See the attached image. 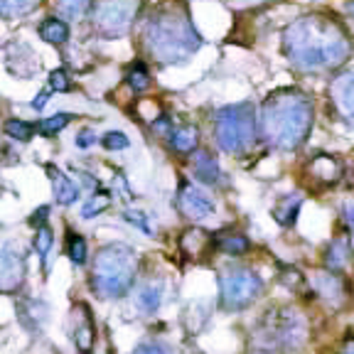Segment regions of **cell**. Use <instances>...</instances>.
Here are the masks:
<instances>
[{
  "instance_id": "42",
  "label": "cell",
  "mask_w": 354,
  "mask_h": 354,
  "mask_svg": "<svg viewBox=\"0 0 354 354\" xmlns=\"http://www.w3.org/2000/svg\"><path fill=\"white\" fill-rule=\"evenodd\" d=\"M349 12L354 15V0H349Z\"/></svg>"
},
{
  "instance_id": "6",
  "label": "cell",
  "mask_w": 354,
  "mask_h": 354,
  "mask_svg": "<svg viewBox=\"0 0 354 354\" xmlns=\"http://www.w3.org/2000/svg\"><path fill=\"white\" fill-rule=\"evenodd\" d=\"M305 325L298 317L295 310L278 308L266 313V317L259 322L256 330V340L264 349L268 352H278V349H288L293 344H298L303 340Z\"/></svg>"
},
{
  "instance_id": "4",
  "label": "cell",
  "mask_w": 354,
  "mask_h": 354,
  "mask_svg": "<svg viewBox=\"0 0 354 354\" xmlns=\"http://www.w3.org/2000/svg\"><path fill=\"white\" fill-rule=\"evenodd\" d=\"M138 256L126 244H106L99 248L91 266V288L101 298H124L133 288Z\"/></svg>"
},
{
  "instance_id": "9",
  "label": "cell",
  "mask_w": 354,
  "mask_h": 354,
  "mask_svg": "<svg viewBox=\"0 0 354 354\" xmlns=\"http://www.w3.org/2000/svg\"><path fill=\"white\" fill-rule=\"evenodd\" d=\"M69 332H72V340L77 344V349L81 354H91L96 342V325H94V315L86 303H77L69 315Z\"/></svg>"
},
{
  "instance_id": "19",
  "label": "cell",
  "mask_w": 354,
  "mask_h": 354,
  "mask_svg": "<svg viewBox=\"0 0 354 354\" xmlns=\"http://www.w3.org/2000/svg\"><path fill=\"white\" fill-rule=\"evenodd\" d=\"M39 37L50 45H64L69 39V25L59 17H47L45 23L39 25Z\"/></svg>"
},
{
  "instance_id": "41",
  "label": "cell",
  "mask_w": 354,
  "mask_h": 354,
  "mask_svg": "<svg viewBox=\"0 0 354 354\" xmlns=\"http://www.w3.org/2000/svg\"><path fill=\"white\" fill-rule=\"evenodd\" d=\"M342 354H354V340H347V344H344Z\"/></svg>"
},
{
  "instance_id": "32",
  "label": "cell",
  "mask_w": 354,
  "mask_h": 354,
  "mask_svg": "<svg viewBox=\"0 0 354 354\" xmlns=\"http://www.w3.org/2000/svg\"><path fill=\"white\" fill-rule=\"evenodd\" d=\"M50 89L52 91H59V94H67L72 89V79H69L67 69H55L50 74Z\"/></svg>"
},
{
  "instance_id": "13",
  "label": "cell",
  "mask_w": 354,
  "mask_h": 354,
  "mask_svg": "<svg viewBox=\"0 0 354 354\" xmlns=\"http://www.w3.org/2000/svg\"><path fill=\"white\" fill-rule=\"evenodd\" d=\"M180 248L187 259H199V256L209 253L212 248H217V239L202 229H187L180 236Z\"/></svg>"
},
{
  "instance_id": "33",
  "label": "cell",
  "mask_w": 354,
  "mask_h": 354,
  "mask_svg": "<svg viewBox=\"0 0 354 354\" xmlns=\"http://www.w3.org/2000/svg\"><path fill=\"white\" fill-rule=\"evenodd\" d=\"M32 3L35 0H0V10H3V15L6 17H12V15L25 12Z\"/></svg>"
},
{
  "instance_id": "39",
  "label": "cell",
  "mask_w": 354,
  "mask_h": 354,
  "mask_svg": "<svg viewBox=\"0 0 354 354\" xmlns=\"http://www.w3.org/2000/svg\"><path fill=\"white\" fill-rule=\"evenodd\" d=\"M47 101H50V91H42V94H37V96H35L32 108H35V111H42V108L47 106Z\"/></svg>"
},
{
  "instance_id": "3",
  "label": "cell",
  "mask_w": 354,
  "mask_h": 354,
  "mask_svg": "<svg viewBox=\"0 0 354 354\" xmlns=\"http://www.w3.org/2000/svg\"><path fill=\"white\" fill-rule=\"evenodd\" d=\"M143 39L150 57L160 64L187 62L202 47V37L192 25L187 10L175 6L163 8L148 20Z\"/></svg>"
},
{
  "instance_id": "14",
  "label": "cell",
  "mask_w": 354,
  "mask_h": 354,
  "mask_svg": "<svg viewBox=\"0 0 354 354\" xmlns=\"http://www.w3.org/2000/svg\"><path fill=\"white\" fill-rule=\"evenodd\" d=\"M47 175H50V180H52V190H55L57 202L64 204V207L77 202L79 195H81V187H79L69 175H64L62 170H57L55 165L47 168Z\"/></svg>"
},
{
  "instance_id": "37",
  "label": "cell",
  "mask_w": 354,
  "mask_h": 354,
  "mask_svg": "<svg viewBox=\"0 0 354 354\" xmlns=\"http://www.w3.org/2000/svg\"><path fill=\"white\" fill-rule=\"evenodd\" d=\"M47 214H50V207H39L32 212V217H30V226H35V229H39V226H47Z\"/></svg>"
},
{
  "instance_id": "10",
  "label": "cell",
  "mask_w": 354,
  "mask_h": 354,
  "mask_svg": "<svg viewBox=\"0 0 354 354\" xmlns=\"http://www.w3.org/2000/svg\"><path fill=\"white\" fill-rule=\"evenodd\" d=\"M25 273H28V266H25V253L20 248H12L10 244L3 246V256H0V288L6 295L17 293V288L25 283Z\"/></svg>"
},
{
  "instance_id": "17",
  "label": "cell",
  "mask_w": 354,
  "mask_h": 354,
  "mask_svg": "<svg viewBox=\"0 0 354 354\" xmlns=\"http://www.w3.org/2000/svg\"><path fill=\"white\" fill-rule=\"evenodd\" d=\"M192 173H195V177L199 182H204V185H214V182H219V165H217V160L212 157V153L207 150H199L195 155V160H192Z\"/></svg>"
},
{
  "instance_id": "1",
  "label": "cell",
  "mask_w": 354,
  "mask_h": 354,
  "mask_svg": "<svg viewBox=\"0 0 354 354\" xmlns=\"http://www.w3.org/2000/svg\"><path fill=\"white\" fill-rule=\"evenodd\" d=\"M283 52L288 62L303 72H327L347 62L352 55V39L335 17L305 15L288 25Z\"/></svg>"
},
{
  "instance_id": "34",
  "label": "cell",
  "mask_w": 354,
  "mask_h": 354,
  "mask_svg": "<svg viewBox=\"0 0 354 354\" xmlns=\"http://www.w3.org/2000/svg\"><path fill=\"white\" fill-rule=\"evenodd\" d=\"M281 281L286 283L288 288H300V286H305V275L300 273L298 268H291V266H283V271H281Z\"/></svg>"
},
{
  "instance_id": "8",
  "label": "cell",
  "mask_w": 354,
  "mask_h": 354,
  "mask_svg": "<svg viewBox=\"0 0 354 354\" xmlns=\"http://www.w3.org/2000/svg\"><path fill=\"white\" fill-rule=\"evenodd\" d=\"M219 291L226 310H244L264 293V281L248 268H231L219 278Z\"/></svg>"
},
{
  "instance_id": "18",
  "label": "cell",
  "mask_w": 354,
  "mask_h": 354,
  "mask_svg": "<svg viewBox=\"0 0 354 354\" xmlns=\"http://www.w3.org/2000/svg\"><path fill=\"white\" fill-rule=\"evenodd\" d=\"M349 253H352V248H349L347 236H340V239H335V242H332L330 246H327V251H325L327 271H330V273H340V271L347 266Z\"/></svg>"
},
{
  "instance_id": "21",
  "label": "cell",
  "mask_w": 354,
  "mask_h": 354,
  "mask_svg": "<svg viewBox=\"0 0 354 354\" xmlns=\"http://www.w3.org/2000/svg\"><path fill=\"white\" fill-rule=\"evenodd\" d=\"M217 248H219L222 253H226V256H244V253L251 248V244H248V239L244 234H219L217 236Z\"/></svg>"
},
{
  "instance_id": "25",
  "label": "cell",
  "mask_w": 354,
  "mask_h": 354,
  "mask_svg": "<svg viewBox=\"0 0 354 354\" xmlns=\"http://www.w3.org/2000/svg\"><path fill=\"white\" fill-rule=\"evenodd\" d=\"M6 135L8 138H12V141L28 143V141H32L35 126L25 124V121H20V118H12V121H8L6 124Z\"/></svg>"
},
{
  "instance_id": "15",
  "label": "cell",
  "mask_w": 354,
  "mask_h": 354,
  "mask_svg": "<svg viewBox=\"0 0 354 354\" xmlns=\"http://www.w3.org/2000/svg\"><path fill=\"white\" fill-rule=\"evenodd\" d=\"M300 207H303V197L300 195H286L273 204V219L281 226H293L298 222Z\"/></svg>"
},
{
  "instance_id": "24",
  "label": "cell",
  "mask_w": 354,
  "mask_h": 354,
  "mask_svg": "<svg viewBox=\"0 0 354 354\" xmlns=\"http://www.w3.org/2000/svg\"><path fill=\"white\" fill-rule=\"evenodd\" d=\"M69 121H72V113H55V116H50V118H42L37 124V130L45 138H52V135H57L59 130H64L69 126Z\"/></svg>"
},
{
  "instance_id": "30",
  "label": "cell",
  "mask_w": 354,
  "mask_h": 354,
  "mask_svg": "<svg viewBox=\"0 0 354 354\" xmlns=\"http://www.w3.org/2000/svg\"><path fill=\"white\" fill-rule=\"evenodd\" d=\"M52 244H55V234H52L50 226H39L37 234H35V251L42 261L47 259V253H50Z\"/></svg>"
},
{
  "instance_id": "16",
  "label": "cell",
  "mask_w": 354,
  "mask_h": 354,
  "mask_svg": "<svg viewBox=\"0 0 354 354\" xmlns=\"http://www.w3.org/2000/svg\"><path fill=\"white\" fill-rule=\"evenodd\" d=\"M310 173L320 182H337L342 177V163L332 155H317L310 163Z\"/></svg>"
},
{
  "instance_id": "36",
  "label": "cell",
  "mask_w": 354,
  "mask_h": 354,
  "mask_svg": "<svg viewBox=\"0 0 354 354\" xmlns=\"http://www.w3.org/2000/svg\"><path fill=\"white\" fill-rule=\"evenodd\" d=\"M124 217H126V222H130V224H135V226H138V229L150 231V226H148V222H146V214H143V212H135V209H128V212H126Z\"/></svg>"
},
{
  "instance_id": "29",
  "label": "cell",
  "mask_w": 354,
  "mask_h": 354,
  "mask_svg": "<svg viewBox=\"0 0 354 354\" xmlns=\"http://www.w3.org/2000/svg\"><path fill=\"white\" fill-rule=\"evenodd\" d=\"M108 204H111V197H108V192H99V195H94L89 202L84 204V209H81V217H84V219H91V217H96V214H101L104 209H108Z\"/></svg>"
},
{
  "instance_id": "23",
  "label": "cell",
  "mask_w": 354,
  "mask_h": 354,
  "mask_svg": "<svg viewBox=\"0 0 354 354\" xmlns=\"http://www.w3.org/2000/svg\"><path fill=\"white\" fill-rule=\"evenodd\" d=\"M30 317H32V330L35 327H42L47 320V308L42 303H35V300H25L23 308H20V320L25 322V325H30Z\"/></svg>"
},
{
  "instance_id": "2",
  "label": "cell",
  "mask_w": 354,
  "mask_h": 354,
  "mask_svg": "<svg viewBox=\"0 0 354 354\" xmlns=\"http://www.w3.org/2000/svg\"><path fill=\"white\" fill-rule=\"evenodd\" d=\"M313 121V101L295 89L275 91L261 108V133L281 150H298L308 141Z\"/></svg>"
},
{
  "instance_id": "12",
  "label": "cell",
  "mask_w": 354,
  "mask_h": 354,
  "mask_svg": "<svg viewBox=\"0 0 354 354\" xmlns=\"http://www.w3.org/2000/svg\"><path fill=\"white\" fill-rule=\"evenodd\" d=\"M330 99L335 104V108L340 111V116L354 121V72L342 74V77L332 81Z\"/></svg>"
},
{
  "instance_id": "7",
  "label": "cell",
  "mask_w": 354,
  "mask_h": 354,
  "mask_svg": "<svg viewBox=\"0 0 354 354\" xmlns=\"http://www.w3.org/2000/svg\"><path fill=\"white\" fill-rule=\"evenodd\" d=\"M141 0H99L94 6V30L101 37L116 39L124 37L138 15Z\"/></svg>"
},
{
  "instance_id": "28",
  "label": "cell",
  "mask_w": 354,
  "mask_h": 354,
  "mask_svg": "<svg viewBox=\"0 0 354 354\" xmlns=\"http://www.w3.org/2000/svg\"><path fill=\"white\" fill-rule=\"evenodd\" d=\"M57 6H59V12L69 20H79V17H84L86 10L91 8V0H57Z\"/></svg>"
},
{
  "instance_id": "40",
  "label": "cell",
  "mask_w": 354,
  "mask_h": 354,
  "mask_svg": "<svg viewBox=\"0 0 354 354\" xmlns=\"http://www.w3.org/2000/svg\"><path fill=\"white\" fill-rule=\"evenodd\" d=\"M344 219H347V224L352 226V231H354V202L344 204Z\"/></svg>"
},
{
  "instance_id": "31",
  "label": "cell",
  "mask_w": 354,
  "mask_h": 354,
  "mask_svg": "<svg viewBox=\"0 0 354 354\" xmlns=\"http://www.w3.org/2000/svg\"><path fill=\"white\" fill-rule=\"evenodd\" d=\"M128 135L121 133V130H108L106 135L101 138V146L106 148V150H124V148H128Z\"/></svg>"
},
{
  "instance_id": "35",
  "label": "cell",
  "mask_w": 354,
  "mask_h": 354,
  "mask_svg": "<svg viewBox=\"0 0 354 354\" xmlns=\"http://www.w3.org/2000/svg\"><path fill=\"white\" fill-rule=\"evenodd\" d=\"M130 354H170V347L163 342H141Z\"/></svg>"
},
{
  "instance_id": "38",
  "label": "cell",
  "mask_w": 354,
  "mask_h": 354,
  "mask_svg": "<svg viewBox=\"0 0 354 354\" xmlns=\"http://www.w3.org/2000/svg\"><path fill=\"white\" fill-rule=\"evenodd\" d=\"M74 143H77V148H89V146H94V143H96V133H94V130H89V128H84L81 133L77 135V141H74Z\"/></svg>"
},
{
  "instance_id": "27",
  "label": "cell",
  "mask_w": 354,
  "mask_h": 354,
  "mask_svg": "<svg viewBox=\"0 0 354 354\" xmlns=\"http://www.w3.org/2000/svg\"><path fill=\"white\" fill-rule=\"evenodd\" d=\"M126 84H128L130 89L135 91V94L146 91L148 86H150V74H148L146 64H135V67L130 69L128 74H126Z\"/></svg>"
},
{
  "instance_id": "5",
  "label": "cell",
  "mask_w": 354,
  "mask_h": 354,
  "mask_svg": "<svg viewBox=\"0 0 354 354\" xmlns=\"http://www.w3.org/2000/svg\"><path fill=\"white\" fill-rule=\"evenodd\" d=\"M217 146L229 155H244L256 141V111L251 104L224 106L214 116Z\"/></svg>"
},
{
  "instance_id": "26",
  "label": "cell",
  "mask_w": 354,
  "mask_h": 354,
  "mask_svg": "<svg viewBox=\"0 0 354 354\" xmlns=\"http://www.w3.org/2000/svg\"><path fill=\"white\" fill-rule=\"evenodd\" d=\"M67 256L72 259V264H77V266H84V264H86L89 248H86L84 236L69 234V239H67Z\"/></svg>"
},
{
  "instance_id": "20",
  "label": "cell",
  "mask_w": 354,
  "mask_h": 354,
  "mask_svg": "<svg viewBox=\"0 0 354 354\" xmlns=\"http://www.w3.org/2000/svg\"><path fill=\"white\" fill-rule=\"evenodd\" d=\"M170 143H173V148L177 153H192L197 148V143H199V130L195 128V126H180V128H175L173 133H170Z\"/></svg>"
},
{
  "instance_id": "11",
  "label": "cell",
  "mask_w": 354,
  "mask_h": 354,
  "mask_svg": "<svg viewBox=\"0 0 354 354\" xmlns=\"http://www.w3.org/2000/svg\"><path fill=\"white\" fill-rule=\"evenodd\" d=\"M177 209L182 212V217L195 222H202L214 214V199L204 190H199L197 185H182L180 195H177Z\"/></svg>"
},
{
  "instance_id": "22",
  "label": "cell",
  "mask_w": 354,
  "mask_h": 354,
  "mask_svg": "<svg viewBox=\"0 0 354 354\" xmlns=\"http://www.w3.org/2000/svg\"><path fill=\"white\" fill-rule=\"evenodd\" d=\"M163 303V286H155V283H148L146 288H141L138 293V305H141L146 313H155Z\"/></svg>"
}]
</instances>
